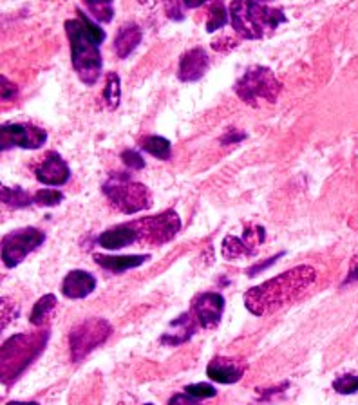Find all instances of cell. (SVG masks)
I'll return each mask as SVG.
<instances>
[{
  "mask_svg": "<svg viewBox=\"0 0 358 405\" xmlns=\"http://www.w3.org/2000/svg\"><path fill=\"white\" fill-rule=\"evenodd\" d=\"M279 257H281V255H275V257H272V259H270V261H268V263H264V264H259V266L252 268V270H248V275H252V277H254L255 273H259L261 270H264V268L272 266V264L275 263V261H277V259H279Z\"/></svg>",
  "mask_w": 358,
  "mask_h": 405,
  "instance_id": "obj_37",
  "label": "cell"
},
{
  "mask_svg": "<svg viewBox=\"0 0 358 405\" xmlns=\"http://www.w3.org/2000/svg\"><path fill=\"white\" fill-rule=\"evenodd\" d=\"M130 223L138 232V241L154 246L172 241L181 228V221L174 210H167L158 216L145 217V219L130 221Z\"/></svg>",
  "mask_w": 358,
  "mask_h": 405,
  "instance_id": "obj_8",
  "label": "cell"
},
{
  "mask_svg": "<svg viewBox=\"0 0 358 405\" xmlns=\"http://www.w3.org/2000/svg\"><path fill=\"white\" fill-rule=\"evenodd\" d=\"M8 405H39L36 401H9Z\"/></svg>",
  "mask_w": 358,
  "mask_h": 405,
  "instance_id": "obj_38",
  "label": "cell"
},
{
  "mask_svg": "<svg viewBox=\"0 0 358 405\" xmlns=\"http://www.w3.org/2000/svg\"><path fill=\"white\" fill-rule=\"evenodd\" d=\"M113 333L111 324L105 319H87L82 324H78L76 328L69 335V350L73 362H82L89 353L104 344Z\"/></svg>",
  "mask_w": 358,
  "mask_h": 405,
  "instance_id": "obj_7",
  "label": "cell"
},
{
  "mask_svg": "<svg viewBox=\"0 0 358 405\" xmlns=\"http://www.w3.org/2000/svg\"><path fill=\"white\" fill-rule=\"evenodd\" d=\"M354 280H358V254L354 255L353 261H351L350 273H347V277H345L344 284H350V282H354Z\"/></svg>",
  "mask_w": 358,
  "mask_h": 405,
  "instance_id": "obj_35",
  "label": "cell"
},
{
  "mask_svg": "<svg viewBox=\"0 0 358 405\" xmlns=\"http://www.w3.org/2000/svg\"><path fill=\"white\" fill-rule=\"evenodd\" d=\"M232 26L239 36L246 40H259L272 35L277 27L284 24L286 15L281 8L261 4V2H232L230 4Z\"/></svg>",
  "mask_w": 358,
  "mask_h": 405,
  "instance_id": "obj_3",
  "label": "cell"
},
{
  "mask_svg": "<svg viewBox=\"0 0 358 405\" xmlns=\"http://www.w3.org/2000/svg\"><path fill=\"white\" fill-rule=\"evenodd\" d=\"M210 58L203 48H194L179 58L177 76L181 82H198L207 73Z\"/></svg>",
  "mask_w": 358,
  "mask_h": 405,
  "instance_id": "obj_14",
  "label": "cell"
},
{
  "mask_svg": "<svg viewBox=\"0 0 358 405\" xmlns=\"http://www.w3.org/2000/svg\"><path fill=\"white\" fill-rule=\"evenodd\" d=\"M183 4H177V2H172V4H167V13H169L170 18L174 20H183V11H181Z\"/></svg>",
  "mask_w": 358,
  "mask_h": 405,
  "instance_id": "obj_36",
  "label": "cell"
},
{
  "mask_svg": "<svg viewBox=\"0 0 358 405\" xmlns=\"http://www.w3.org/2000/svg\"><path fill=\"white\" fill-rule=\"evenodd\" d=\"M142 29L136 24H125L114 39V51L118 58H127L142 42Z\"/></svg>",
  "mask_w": 358,
  "mask_h": 405,
  "instance_id": "obj_20",
  "label": "cell"
},
{
  "mask_svg": "<svg viewBox=\"0 0 358 405\" xmlns=\"http://www.w3.org/2000/svg\"><path fill=\"white\" fill-rule=\"evenodd\" d=\"M143 405H152V404H143Z\"/></svg>",
  "mask_w": 358,
  "mask_h": 405,
  "instance_id": "obj_39",
  "label": "cell"
},
{
  "mask_svg": "<svg viewBox=\"0 0 358 405\" xmlns=\"http://www.w3.org/2000/svg\"><path fill=\"white\" fill-rule=\"evenodd\" d=\"M228 22V13H226V8L223 2H214L210 4V13L207 18V31L208 33H214V31L221 29Z\"/></svg>",
  "mask_w": 358,
  "mask_h": 405,
  "instance_id": "obj_25",
  "label": "cell"
},
{
  "mask_svg": "<svg viewBox=\"0 0 358 405\" xmlns=\"http://www.w3.org/2000/svg\"><path fill=\"white\" fill-rule=\"evenodd\" d=\"M2 102H9L11 98H15L18 92V87L15 83H11L6 76H2Z\"/></svg>",
  "mask_w": 358,
  "mask_h": 405,
  "instance_id": "obj_32",
  "label": "cell"
},
{
  "mask_svg": "<svg viewBox=\"0 0 358 405\" xmlns=\"http://www.w3.org/2000/svg\"><path fill=\"white\" fill-rule=\"evenodd\" d=\"M35 176L42 185L62 186L69 181L71 168L58 152H48L42 163L36 165Z\"/></svg>",
  "mask_w": 358,
  "mask_h": 405,
  "instance_id": "obj_12",
  "label": "cell"
},
{
  "mask_svg": "<svg viewBox=\"0 0 358 405\" xmlns=\"http://www.w3.org/2000/svg\"><path fill=\"white\" fill-rule=\"evenodd\" d=\"M95 261L102 268L109 270L113 273H121L127 272V270H132V268H138L142 264H145L147 261H151V255L149 254H138V255H118V257H111V255H95Z\"/></svg>",
  "mask_w": 358,
  "mask_h": 405,
  "instance_id": "obj_18",
  "label": "cell"
},
{
  "mask_svg": "<svg viewBox=\"0 0 358 405\" xmlns=\"http://www.w3.org/2000/svg\"><path fill=\"white\" fill-rule=\"evenodd\" d=\"M194 331H195L194 320L190 319L188 313H183V315H179L176 320L170 322L169 331L161 336V342L169 345L185 344V342H188L190 338H192Z\"/></svg>",
  "mask_w": 358,
  "mask_h": 405,
  "instance_id": "obj_19",
  "label": "cell"
},
{
  "mask_svg": "<svg viewBox=\"0 0 358 405\" xmlns=\"http://www.w3.org/2000/svg\"><path fill=\"white\" fill-rule=\"evenodd\" d=\"M49 342V331L20 333L2 344V382L11 384Z\"/></svg>",
  "mask_w": 358,
  "mask_h": 405,
  "instance_id": "obj_4",
  "label": "cell"
},
{
  "mask_svg": "<svg viewBox=\"0 0 358 405\" xmlns=\"http://www.w3.org/2000/svg\"><path fill=\"white\" fill-rule=\"evenodd\" d=\"M104 98H105V104H107V107L111 109V111H114V109L120 105V102H121V82H120V76H118L116 73L107 74V85H105Z\"/></svg>",
  "mask_w": 358,
  "mask_h": 405,
  "instance_id": "obj_24",
  "label": "cell"
},
{
  "mask_svg": "<svg viewBox=\"0 0 358 405\" xmlns=\"http://www.w3.org/2000/svg\"><path fill=\"white\" fill-rule=\"evenodd\" d=\"M185 392L190 394L192 398H195V400H199V398H214L217 394L216 387L210 384H205V382H201V384L186 385Z\"/></svg>",
  "mask_w": 358,
  "mask_h": 405,
  "instance_id": "obj_29",
  "label": "cell"
},
{
  "mask_svg": "<svg viewBox=\"0 0 358 405\" xmlns=\"http://www.w3.org/2000/svg\"><path fill=\"white\" fill-rule=\"evenodd\" d=\"M43 241H46V232L39 228L29 226V228L15 230L2 239V261L8 268L18 266Z\"/></svg>",
  "mask_w": 358,
  "mask_h": 405,
  "instance_id": "obj_9",
  "label": "cell"
},
{
  "mask_svg": "<svg viewBox=\"0 0 358 405\" xmlns=\"http://www.w3.org/2000/svg\"><path fill=\"white\" fill-rule=\"evenodd\" d=\"M48 142V132L31 123H6L0 129V149L9 151L13 147L27 149H40L43 143Z\"/></svg>",
  "mask_w": 358,
  "mask_h": 405,
  "instance_id": "obj_10",
  "label": "cell"
},
{
  "mask_svg": "<svg viewBox=\"0 0 358 405\" xmlns=\"http://www.w3.org/2000/svg\"><path fill=\"white\" fill-rule=\"evenodd\" d=\"M134 241H138V232L132 226V223L114 226L98 238V245L102 248H107V250H120V248L132 245Z\"/></svg>",
  "mask_w": 358,
  "mask_h": 405,
  "instance_id": "obj_17",
  "label": "cell"
},
{
  "mask_svg": "<svg viewBox=\"0 0 358 405\" xmlns=\"http://www.w3.org/2000/svg\"><path fill=\"white\" fill-rule=\"evenodd\" d=\"M246 366L235 358H214L207 367V376L217 384H235L245 375Z\"/></svg>",
  "mask_w": 358,
  "mask_h": 405,
  "instance_id": "obj_15",
  "label": "cell"
},
{
  "mask_svg": "<svg viewBox=\"0 0 358 405\" xmlns=\"http://www.w3.org/2000/svg\"><path fill=\"white\" fill-rule=\"evenodd\" d=\"M169 405H201L195 398H192L186 392H179V394H174L169 400Z\"/></svg>",
  "mask_w": 358,
  "mask_h": 405,
  "instance_id": "obj_34",
  "label": "cell"
},
{
  "mask_svg": "<svg viewBox=\"0 0 358 405\" xmlns=\"http://www.w3.org/2000/svg\"><path fill=\"white\" fill-rule=\"evenodd\" d=\"M266 239V230L263 226H252L245 232L242 238H233V235H226L223 241V257L226 261H235L241 257H250V255L257 254L259 246L263 245Z\"/></svg>",
  "mask_w": 358,
  "mask_h": 405,
  "instance_id": "obj_11",
  "label": "cell"
},
{
  "mask_svg": "<svg viewBox=\"0 0 358 405\" xmlns=\"http://www.w3.org/2000/svg\"><path fill=\"white\" fill-rule=\"evenodd\" d=\"M281 91L282 83L279 82V78L272 69L263 67V65L250 67L235 83V92L239 98L252 107H259L263 102L275 104Z\"/></svg>",
  "mask_w": 358,
  "mask_h": 405,
  "instance_id": "obj_6",
  "label": "cell"
},
{
  "mask_svg": "<svg viewBox=\"0 0 358 405\" xmlns=\"http://www.w3.org/2000/svg\"><path fill=\"white\" fill-rule=\"evenodd\" d=\"M317 279L315 268L301 264L281 275L254 286L245 294V306L255 317H264L297 301Z\"/></svg>",
  "mask_w": 358,
  "mask_h": 405,
  "instance_id": "obj_1",
  "label": "cell"
},
{
  "mask_svg": "<svg viewBox=\"0 0 358 405\" xmlns=\"http://www.w3.org/2000/svg\"><path fill=\"white\" fill-rule=\"evenodd\" d=\"M62 199H64V194H62L60 190L42 188L35 194V202L40 205V207H57V205L62 202Z\"/></svg>",
  "mask_w": 358,
  "mask_h": 405,
  "instance_id": "obj_28",
  "label": "cell"
},
{
  "mask_svg": "<svg viewBox=\"0 0 358 405\" xmlns=\"http://www.w3.org/2000/svg\"><path fill=\"white\" fill-rule=\"evenodd\" d=\"M18 306L15 304L11 298H8V297H4L2 298V329L4 328H8L9 326V322L15 319L18 315Z\"/></svg>",
  "mask_w": 358,
  "mask_h": 405,
  "instance_id": "obj_30",
  "label": "cell"
},
{
  "mask_svg": "<svg viewBox=\"0 0 358 405\" xmlns=\"http://www.w3.org/2000/svg\"><path fill=\"white\" fill-rule=\"evenodd\" d=\"M104 194L107 195L111 207L121 214L132 216L151 207V192L143 183L134 181L130 174H111L104 185Z\"/></svg>",
  "mask_w": 358,
  "mask_h": 405,
  "instance_id": "obj_5",
  "label": "cell"
},
{
  "mask_svg": "<svg viewBox=\"0 0 358 405\" xmlns=\"http://www.w3.org/2000/svg\"><path fill=\"white\" fill-rule=\"evenodd\" d=\"M65 33L69 39L71 60L78 78L85 85H95L102 74V55H99V42L91 31L87 29L80 17L65 22Z\"/></svg>",
  "mask_w": 358,
  "mask_h": 405,
  "instance_id": "obj_2",
  "label": "cell"
},
{
  "mask_svg": "<svg viewBox=\"0 0 358 405\" xmlns=\"http://www.w3.org/2000/svg\"><path fill=\"white\" fill-rule=\"evenodd\" d=\"M333 389L338 394H354L358 391V376L353 373H345L333 382Z\"/></svg>",
  "mask_w": 358,
  "mask_h": 405,
  "instance_id": "obj_27",
  "label": "cell"
},
{
  "mask_svg": "<svg viewBox=\"0 0 358 405\" xmlns=\"http://www.w3.org/2000/svg\"><path fill=\"white\" fill-rule=\"evenodd\" d=\"M87 9L98 22H111L114 17L113 2H85Z\"/></svg>",
  "mask_w": 358,
  "mask_h": 405,
  "instance_id": "obj_26",
  "label": "cell"
},
{
  "mask_svg": "<svg viewBox=\"0 0 358 405\" xmlns=\"http://www.w3.org/2000/svg\"><path fill=\"white\" fill-rule=\"evenodd\" d=\"M55 308H57V297L53 294L43 295L35 306H33V310H31L29 322L33 324V326H43L53 315Z\"/></svg>",
  "mask_w": 358,
  "mask_h": 405,
  "instance_id": "obj_21",
  "label": "cell"
},
{
  "mask_svg": "<svg viewBox=\"0 0 358 405\" xmlns=\"http://www.w3.org/2000/svg\"><path fill=\"white\" fill-rule=\"evenodd\" d=\"M35 201L33 195H29L26 190L11 188V186H2V202H6L11 208H26Z\"/></svg>",
  "mask_w": 358,
  "mask_h": 405,
  "instance_id": "obj_23",
  "label": "cell"
},
{
  "mask_svg": "<svg viewBox=\"0 0 358 405\" xmlns=\"http://www.w3.org/2000/svg\"><path fill=\"white\" fill-rule=\"evenodd\" d=\"M142 149L158 160H169L172 154V145L163 136H149L142 142Z\"/></svg>",
  "mask_w": 358,
  "mask_h": 405,
  "instance_id": "obj_22",
  "label": "cell"
},
{
  "mask_svg": "<svg viewBox=\"0 0 358 405\" xmlns=\"http://www.w3.org/2000/svg\"><path fill=\"white\" fill-rule=\"evenodd\" d=\"M242 139H246V132L230 129V130H226L225 136L221 138V143H223V145H233V143H239V142H242Z\"/></svg>",
  "mask_w": 358,
  "mask_h": 405,
  "instance_id": "obj_33",
  "label": "cell"
},
{
  "mask_svg": "<svg viewBox=\"0 0 358 405\" xmlns=\"http://www.w3.org/2000/svg\"><path fill=\"white\" fill-rule=\"evenodd\" d=\"M121 160H123V163H125L127 167L132 168V170H142V168L145 167V160H143L138 152L132 151V149L121 152Z\"/></svg>",
  "mask_w": 358,
  "mask_h": 405,
  "instance_id": "obj_31",
  "label": "cell"
},
{
  "mask_svg": "<svg viewBox=\"0 0 358 405\" xmlns=\"http://www.w3.org/2000/svg\"><path fill=\"white\" fill-rule=\"evenodd\" d=\"M223 311H225V297L217 291H208L195 297L194 315L203 328H216L223 319Z\"/></svg>",
  "mask_w": 358,
  "mask_h": 405,
  "instance_id": "obj_13",
  "label": "cell"
},
{
  "mask_svg": "<svg viewBox=\"0 0 358 405\" xmlns=\"http://www.w3.org/2000/svg\"><path fill=\"white\" fill-rule=\"evenodd\" d=\"M96 289V279L85 270H73L62 282V294L67 298H85Z\"/></svg>",
  "mask_w": 358,
  "mask_h": 405,
  "instance_id": "obj_16",
  "label": "cell"
}]
</instances>
